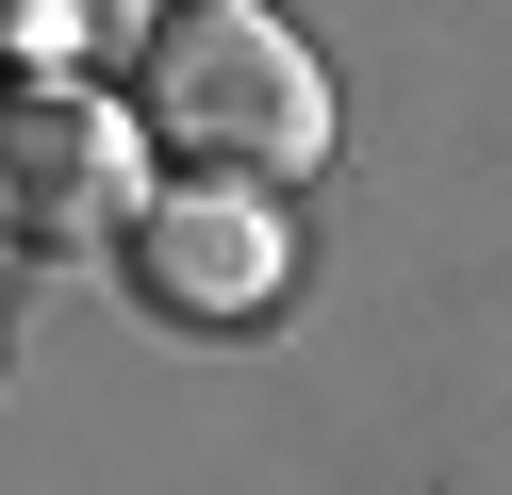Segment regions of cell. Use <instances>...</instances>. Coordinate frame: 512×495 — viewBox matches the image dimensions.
<instances>
[{
  "mask_svg": "<svg viewBox=\"0 0 512 495\" xmlns=\"http://www.w3.org/2000/svg\"><path fill=\"white\" fill-rule=\"evenodd\" d=\"M133 116L166 132L199 182H298V165L331 149V83H314V50L265 0H182V17L149 33V66H133Z\"/></svg>",
  "mask_w": 512,
  "mask_h": 495,
  "instance_id": "1",
  "label": "cell"
},
{
  "mask_svg": "<svg viewBox=\"0 0 512 495\" xmlns=\"http://www.w3.org/2000/svg\"><path fill=\"white\" fill-rule=\"evenodd\" d=\"M0 215H17V248H100V231H149L133 215V116H100L83 83H17L0 99Z\"/></svg>",
  "mask_w": 512,
  "mask_h": 495,
  "instance_id": "2",
  "label": "cell"
},
{
  "mask_svg": "<svg viewBox=\"0 0 512 495\" xmlns=\"http://www.w3.org/2000/svg\"><path fill=\"white\" fill-rule=\"evenodd\" d=\"M133 281L166 297V314H265L281 297V231H265L248 182H199V198H166V215L133 231Z\"/></svg>",
  "mask_w": 512,
  "mask_h": 495,
  "instance_id": "3",
  "label": "cell"
},
{
  "mask_svg": "<svg viewBox=\"0 0 512 495\" xmlns=\"http://www.w3.org/2000/svg\"><path fill=\"white\" fill-rule=\"evenodd\" d=\"M17 17H83V0H17Z\"/></svg>",
  "mask_w": 512,
  "mask_h": 495,
  "instance_id": "4",
  "label": "cell"
}]
</instances>
